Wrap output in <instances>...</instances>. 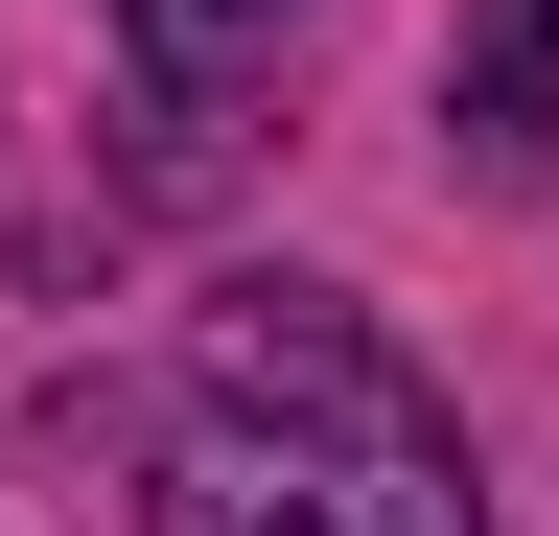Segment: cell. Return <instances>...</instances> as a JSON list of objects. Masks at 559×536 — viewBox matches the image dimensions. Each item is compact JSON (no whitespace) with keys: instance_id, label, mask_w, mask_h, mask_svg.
<instances>
[{"instance_id":"cell-1","label":"cell","mask_w":559,"mask_h":536,"mask_svg":"<svg viewBox=\"0 0 559 536\" xmlns=\"http://www.w3.org/2000/svg\"><path fill=\"white\" fill-rule=\"evenodd\" d=\"M140 536H489L466 420L419 396L349 303H210V350L164 396V466H140Z\"/></svg>"},{"instance_id":"cell-2","label":"cell","mask_w":559,"mask_h":536,"mask_svg":"<svg viewBox=\"0 0 559 536\" xmlns=\"http://www.w3.org/2000/svg\"><path fill=\"white\" fill-rule=\"evenodd\" d=\"M536 141H559V0H466V47H443V164L536 187Z\"/></svg>"},{"instance_id":"cell-3","label":"cell","mask_w":559,"mask_h":536,"mask_svg":"<svg viewBox=\"0 0 559 536\" xmlns=\"http://www.w3.org/2000/svg\"><path fill=\"white\" fill-rule=\"evenodd\" d=\"M140 47H164V94H234V71L304 47V0H140Z\"/></svg>"}]
</instances>
